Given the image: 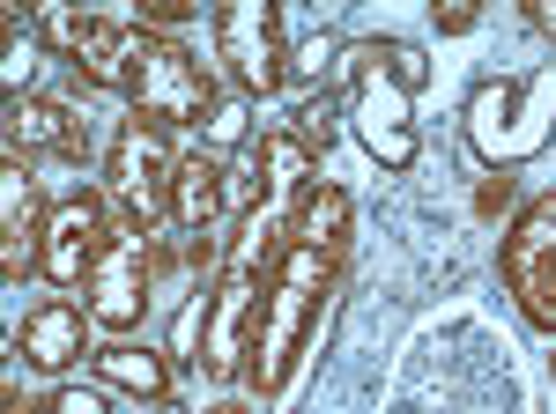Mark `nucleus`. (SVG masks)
<instances>
[{"label":"nucleus","mask_w":556,"mask_h":414,"mask_svg":"<svg viewBox=\"0 0 556 414\" xmlns=\"http://www.w3.org/2000/svg\"><path fill=\"white\" fill-rule=\"evenodd\" d=\"M119 96L134 104V119L164 126V133H178V126H208V112H215L208 67H201L186 44L149 38L141 23H127V82H119Z\"/></svg>","instance_id":"obj_1"},{"label":"nucleus","mask_w":556,"mask_h":414,"mask_svg":"<svg viewBox=\"0 0 556 414\" xmlns=\"http://www.w3.org/2000/svg\"><path fill=\"white\" fill-rule=\"evenodd\" d=\"M342 75H349V119H356V141H364L386 170H408L416 164V126H408V89H401V75H393V52H386L379 38L349 44Z\"/></svg>","instance_id":"obj_2"},{"label":"nucleus","mask_w":556,"mask_h":414,"mask_svg":"<svg viewBox=\"0 0 556 414\" xmlns=\"http://www.w3.org/2000/svg\"><path fill=\"white\" fill-rule=\"evenodd\" d=\"M334 282V259L312 245H282V267H275V289H267V319H260V348H253V385L260 392H282V371L298 355L304 326H312V303Z\"/></svg>","instance_id":"obj_3"},{"label":"nucleus","mask_w":556,"mask_h":414,"mask_svg":"<svg viewBox=\"0 0 556 414\" xmlns=\"http://www.w3.org/2000/svg\"><path fill=\"white\" fill-rule=\"evenodd\" d=\"M172 185H178L172 133L149 126V119H127L112 133V156H104V193L119 200V222L156 230V222L172 215Z\"/></svg>","instance_id":"obj_4"},{"label":"nucleus","mask_w":556,"mask_h":414,"mask_svg":"<svg viewBox=\"0 0 556 414\" xmlns=\"http://www.w3.org/2000/svg\"><path fill=\"white\" fill-rule=\"evenodd\" d=\"M149 267H156L149 230L119 222L112 245H104V259H97V274H89V326L97 333H134L141 326V319H149Z\"/></svg>","instance_id":"obj_5"},{"label":"nucleus","mask_w":556,"mask_h":414,"mask_svg":"<svg viewBox=\"0 0 556 414\" xmlns=\"http://www.w3.org/2000/svg\"><path fill=\"white\" fill-rule=\"evenodd\" d=\"M505 289L519 296V311L542 333H556V193L527 207L505 237Z\"/></svg>","instance_id":"obj_6"},{"label":"nucleus","mask_w":556,"mask_h":414,"mask_svg":"<svg viewBox=\"0 0 556 414\" xmlns=\"http://www.w3.org/2000/svg\"><path fill=\"white\" fill-rule=\"evenodd\" d=\"M215 52H223L230 82L245 89V96H275V89L290 82V75H282L290 52L275 44V8H267V0H230V8H215Z\"/></svg>","instance_id":"obj_7"},{"label":"nucleus","mask_w":556,"mask_h":414,"mask_svg":"<svg viewBox=\"0 0 556 414\" xmlns=\"http://www.w3.org/2000/svg\"><path fill=\"white\" fill-rule=\"evenodd\" d=\"M112 245V222H104V193H67V200H52V222H45V259L38 274L52 289H89V274H97V259Z\"/></svg>","instance_id":"obj_8"},{"label":"nucleus","mask_w":556,"mask_h":414,"mask_svg":"<svg viewBox=\"0 0 556 414\" xmlns=\"http://www.w3.org/2000/svg\"><path fill=\"white\" fill-rule=\"evenodd\" d=\"M253 311H260V274L223 267L208 289V319H201V371L208 377H238L253 355Z\"/></svg>","instance_id":"obj_9"},{"label":"nucleus","mask_w":556,"mask_h":414,"mask_svg":"<svg viewBox=\"0 0 556 414\" xmlns=\"http://www.w3.org/2000/svg\"><path fill=\"white\" fill-rule=\"evenodd\" d=\"M45 222H52V207H45L30 164L8 156V170H0V274L8 282H23L45 259Z\"/></svg>","instance_id":"obj_10"},{"label":"nucleus","mask_w":556,"mask_h":414,"mask_svg":"<svg viewBox=\"0 0 556 414\" xmlns=\"http://www.w3.org/2000/svg\"><path fill=\"white\" fill-rule=\"evenodd\" d=\"M38 38L60 44L97 89L127 82V30L119 23H97V15H75V8H38Z\"/></svg>","instance_id":"obj_11"},{"label":"nucleus","mask_w":556,"mask_h":414,"mask_svg":"<svg viewBox=\"0 0 556 414\" xmlns=\"http://www.w3.org/2000/svg\"><path fill=\"white\" fill-rule=\"evenodd\" d=\"M89 311H75L67 296H45L38 311L23 319V333H15V355L30 363V371H45V377H67L75 363L89 355Z\"/></svg>","instance_id":"obj_12"},{"label":"nucleus","mask_w":556,"mask_h":414,"mask_svg":"<svg viewBox=\"0 0 556 414\" xmlns=\"http://www.w3.org/2000/svg\"><path fill=\"white\" fill-rule=\"evenodd\" d=\"M215 215H223V164H215L208 148H193V156H178V185H172V222L186 237H208Z\"/></svg>","instance_id":"obj_13"},{"label":"nucleus","mask_w":556,"mask_h":414,"mask_svg":"<svg viewBox=\"0 0 556 414\" xmlns=\"http://www.w3.org/2000/svg\"><path fill=\"white\" fill-rule=\"evenodd\" d=\"M83 141V126L67 104H52V96H23V104H8V156H38V148H75Z\"/></svg>","instance_id":"obj_14"},{"label":"nucleus","mask_w":556,"mask_h":414,"mask_svg":"<svg viewBox=\"0 0 556 414\" xmlns=\"http://www.w3.org/2000/svg\"><path fill=\"white\" fill-rule=\"evenodd\" d=\"M290 245H312V251H327V259H342V245H349V193L342 185H312L290 207Z\"/></svg>","instance_id":"obj_15"},{"label":"nucleus","mask_w":556,"mask_h":414,"mask_svg":"<svg viewBox=\"0 0 556 414\" xmlns=\"http://www.w3.org/2000/svg\"><path fill=\"white\" fill-rule=\"evenodd\" d=\"M97 377L119 385V392H134V400H172V363H164L156 348H134V340L97 348Z\"/></svg>","instance_id":"obj_16"},{"label":"nucleus","mask_w":556,"mask_h":414,"mask_svg":"<svg viewBox=\"0 0 556 414\" xmlns=\"http://www.w3.org/2000/svg\"><path fill=\"white\" fill-rule=\"evenodd\" d=\"M260 170H267V200L275 207H298L312 193V148H304L290 126L260 133Z\"/></svg>","instance_id":"obj_17"},{"label":"nucleus","mask_w":556,"mask_h":414,"mask_svg":"<svg viewBox=\"0 0 556 414\" xmlns=\"http://www.w3.org/2000/svg\"><path fill=\"white\" fill-rule=\"evenodd\" d=\"M38 67H45V38L15 15V8H8V67H0V75H8V104H23V96H30Z\"/></svg>","instance_id":"obj_18"},{"label":"nucleus","mask_w":556,"mask_h":414,"mask_svg":"<svg viewBox=\"0 0 556 414\" xmlns=\"http://www.w3.org/2000/svg\"><path fill=\"white\" fill-rule=\"evenodd\" d=\"M260 185H267V170H260V148H245L238 164L223 170V200H230V207H245V215L260 207Z\"/></svg>","instance_id":"obj_19"},{"label":"nucleus","mask_w":556,"mask_h":414,"mask_svg":"<svg viewBox=\"0 0 556 414\" xmlns=\"http://www.w3.org/2000/svg\"><path fill=\"white\" fill-rule=\"evenodd\" d=\"M290 133H298L304 148H319V156H327V148H334V104H327V96L298 104V126H290Z\"/></svg>","instance_id":"obj_20"},{"label":"nucleus","mask_w":556,"mask_h":414,"mask_svg":"<svg viewBox=\"0 0 556 414\" xmlns=\"http://www.w3.org/2000/svg\"><path fill=\"white\" fill-rule=\"evenodd\" d=\"M327 67H334V38H298V44H290V67H282V75H290V82H319Z\"/></svg>","instance_id":"obj_21"},{"label":"nucleus","mask_w":556,"mask_h":414,"mask_svg":"<svg viewBox=\"0 0 556 414\" xmlns=\"http://www.w3.org/2000/svg\"><path fill=\"white\" fill-rule=\"evenodd\" d=\"M208 141H215V148L245 141V96H215V112H208Z\"/></svg>","instance_id":"obj_22"},{"label":"nucleus","mask_w":556,"mask_h":414,"mask_svg":"<svg viewBox=\"0 0 556 414\" xmlns=\"http://www.w3.org/2000/svg\"><path fill=\"white\" fill-rule=\"evenodd\" d=\"M393 52V75H401V89H424L430 82V60L416 52V44H386Z\"/></svg>","instance_id":"obj_23"},{"label":"nucleus","mask_w":556,"mask_h":414,"mask_svg":"<svg viewBox=\"0 0 556 414\" xmlns=\"http://www.w3.org/2000/svg\"><path fill=\"white\" fill-rule=\"evenodd\" d=\"M52 407H60V414H104V392H97V385H60Z\"/></svg>","instance_id":"obj_24"},{"label":"nucleus","mask_w":556,"mask_h":414,"mask_svg":"<svg viewBox=\"0 0 556 414\" xmlns=\"http://www.w3.org/2000/svg\"><path fill=\"white\" fill-rule=\"evenodd\" d=\"M438 30H453V38L475 30V8H438Z\"/></svg>","instance_id":"obj_25"},{"label":"nucleus","mask_w":556,"mask_h":414,"mask_svg":"<svg viewBox=\"0 0 556 414\" xmlns=\"http://www.w3.org/2000/svg\"><path fill=\"white\" fill-rule=\"evenodd\" d=\"M8 414H60V407H52V400H45V407H23V400L8 392Z\"/></svg>","instance_id":"obj_26"},{"label":"nucleus","mask_w":556,"mask_h":414,"mask_svg":"<svg viewBox=\"0 0 556 414\" xmlns=\"http://www.w3.org/2000/svg\"><path fill=\"white\" fill-rule=\"evenodd\" d=\"M534 23H542V30L556 38V0H549V8H534Z\"/></svg>","instance_id":"obj_27"},{"label":"nucleus","mask_w":556,"mask_h":414,"mask_svg":"<svg viewBox=\"0 0 556 414\" xmlns=\"http://www.w3.org/2000/svg\"><path fill=\"white\" fill-rule=\"evenodd\" d=\"M156 414H186V400H156Z\"/></svg>","instance_id":"obj_28"},{"label":"nucleus","mask_w":556,"mask_h":414,"mask_svg":"<svg viewBox=\"0 0 556 414\" xmlns=\"http://www.w3.org/2000/svg\"><path fill=\"white\" fill-rule=\"evenodd\" d=\"M223 414H238V407H223Z\"/></svg>","instance_id":"obj_29"}]
</instances>
